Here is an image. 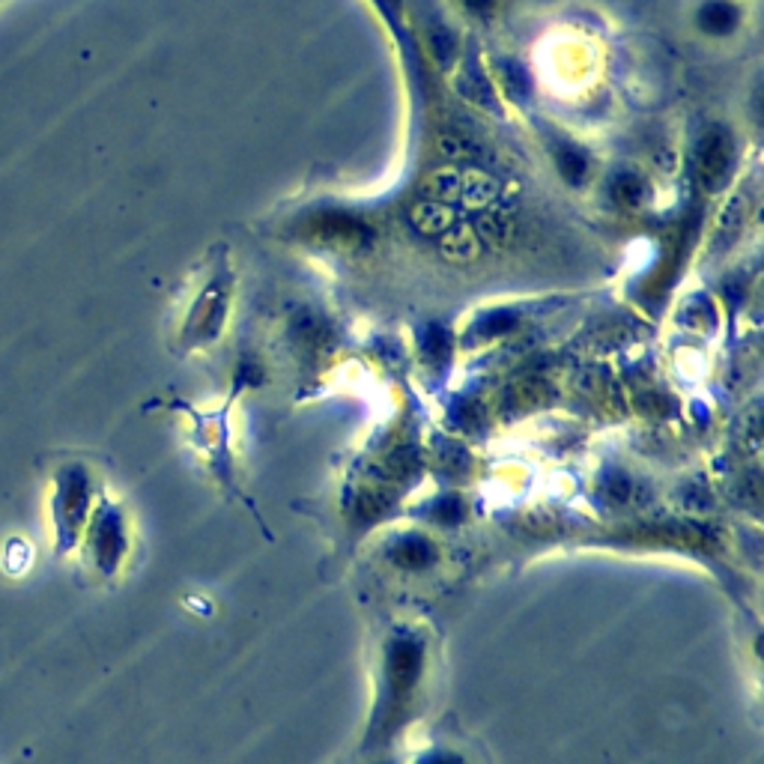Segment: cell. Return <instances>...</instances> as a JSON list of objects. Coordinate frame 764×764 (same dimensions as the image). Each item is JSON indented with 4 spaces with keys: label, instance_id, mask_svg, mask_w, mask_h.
Listing matches in <instances>:
<instances>
[{
    "label": "cell",
    "instance_id": "obj_10",
    "mask_svg": "<svg viewBox=\"0 0 764 764\" xmlns=\"http://www.w3.org/2000/svg\"><path fill=\"white\" fill-rule=\"evenodd\" d=\"M609 191H612V200H615L618 209L633 212V209H639V206L645 203V183H642L636 174H630V171L618 174V177L612 180Z\"/></svg>",
    "mask_w": 764,
    "mask_h": 764
},
{
    "label": "cell",
    "instance_id": "obj_4",
    "mask_svg": "<svg viewBox=\"0 0 764 764\" xmlns=\"http://www.w3.org/2000/svg\"><path fill=\"white\" fill-rule=\"evenodd\" d=\"M409 221L424 236H445L454 227V209L439 200H421L412 206Z\"/></svg>",
    "mask_w": 764,
    "mask_h": 764
},
{
    "label": "cell",
    "instance_id": "obj_16",
    "mask_svg": "<svg viewBox=\"0 0 764 764\" xmlns=\"http://www.w3.org/2000/svg\"><path fill=\"white\" fill-rule=\"evenodd\" d=\"M463 3H466L475 15H487V12L496 6V0H463Z\"/></svg>",
    "mask_w": 764,
    "mask_h": 764
},
{
    "label": "cell",
    "instance_id": "obj_1",
    "mask_svg": "<svg viewBox=\"0 0 764 764\" xmlns=\"http://www.w3.org/2000/svg\"><path fill=\"white\" fill-rule=\"evenodd\" d=\"M735 165V141L723 126H711L696 147V177L705 191L723 189L732 177Z\"/></svg>",
    "mask_w": 764,
    "mask_h": 764
},
{
    "label": "cell",
    "instance_id": "obj_14",
    "mask_svg": "<svg viewBox=\"0 0 764 764\" xmlns=\"http://www.w3.org/2000/svg\"><path fill=\"white\" fill-rule=\"evenodd\" d=\"M430 48H433V57L442 63V66H451V60L457 57V39L445 30V27H436L430 33Z\"/></svg>",
    "mask_w": 764,
    "mask_h": 764
},
{
    "label": "cell",
    "instance_id": "obj_3",
    "mask_svg": "<svg viewBox=\"0 0 764 764\" xmlns=\"http://www.w3.org/2000/svg\"><path fill=\"white\" fill-rule=\"evenodd\" d=\"M314 236L326 239L332 245H347V248H359V245L371 242V230L350 215H323L314 224Z\"/></svg>",
    "mask_w": 764,
    "mask_h": 764
},
{
    "label": "cell",
    "instance_id": "obj_2",
    "mask_svg": "<svg viewBox=\"0 0 764 764\" xmlns=\"http://www.w3.org/2000/svg\"><path fill=\"white\" fill-rule=\"evenodd\" d=\"M84 514H87V490H84V481L75 478V481H60V493L54 499V526H57V547L60 550H69L72 541L78 538L81 532V523H84Z\"/></svg>",
    "mask_w": 764,
    "mask_h": 764
},
{
    "label": "cell",
    "instance_id": "obj_9",
    "mask_svg": "<svg viewBox=\"0 0 764 764\" xmlns=\"http://www.w3.org/2000/svg\"><path fill=\"white\" fill-rule=\"evenodd\" d=\"M514 233V221L511 215H502V212H481L475 218V236L478 242H490V245H502L508 242Z\"/></svg>",
    "mask_w": 764,
    "mask_h": 764
},
{
    "label": "cell",
    "instance_id": "obj_7",
    "mask_svg": "<svg viewBox=\"0 0 764 764\" xmlns=\"http://www.w3.org/2000/svg\"><path fill=\"white\" fill-rule=\"evenodd\" d=\"M436 144H439V153H442L445 159H451V162H472V159L481 156V144H478L472 135L460 132V129L439 132V135H436Z\"/></svg>",
    "mask_w": 764,
    "mask_h": 764
},
{
    "label": "cell",
    "instance_id": "obj_8",
    "mask_svg": "<svg viewBox=\"0 0 764 764\" xmlns=\"http://www.w3.org/2000/svg\"><path fill=\"white\" fill-rule=\"evenodd\" d=\"M556 162H559L562 177H565L571 186L585 183V177H588V171H591V162H588L585 150H579L576 144H568V141L556 147Z\"/></svg>",
    "mask_w": 764,
    "mask_h": 764
},
{
    "label": "cell",
    "instance_id": "obj_15",
    "mask_svg": "<svg viewBox=\"0 0 764 764\" xmlns=\"http://www.w3.org/2000/svg\"><path fill=\"white\" fill-rule=\"evenodd\" d=\"M744 224V200H732L729 206H726V212H723V218H720V233H738V227Z\"/></svg>",
    "mask_w": 764,
    "mask_h": 764
},
{
    "label": "cell",
    "instance_id": "obj_6",
    "mask_svg": "<svg viewBox=\"0 0 764 764\" xmlns=\"http://www.w3.org/2000/svg\"><path fill=\"white\" fill-rule=\"evenodd\" d=\"M502 194V183L493 180L484 171H463V183H460V200H466L469 206H487Z\"/></svg>",
    "mask_w": 764,
    "mask_h": 764
},
{
    "label": "cell",
    "instance_id": "obj_11",
    "mask_svg": "<svg viewBox=\"0 0 764 764\" xmlns=\"http://www.w3.org/2000/svg\"><path fill=\"white\" fill-rule=\"evenodd\" d=\"M460 183H463V171L460 168H442V171L427 177L424 189L430 194V200L445 203V200H454V197L460 200Z\"/></svg>",
    "mask_w": 764,
    "mask_h": 764
},
{
    "label": "cell",
    "instance_id": "obj_13",
    "mask_svg": "<svg viewBox=\"0 0 764 764\" xmlns=\"http://www.w3.org/2000/svg\"><path fill=\"white\" fill-rule=\"evenodd\" d=\"M499 78L511 99H523L529 93V75L514 60H499Z\"/></svg>",
    "mask_w": 764,
    "mask_h": 764
},
{
    "label": "cell",
    "instance_id": "obj_5",
    "mask_svg": "<svg viewBox=\"0 0 764 764\" xmlns=\"http://www.w3.org/2000/svg\"><path fill=\"white\" fill-rule=\"evenodd\" d=\"M741 24V9L729 0H708L699 9V27L711 36H726Z\"/></svg>",
    "mask_w": 764,
    "mask_h": 764
},
{
    "label": "cell",
    "instance_id": "obj_12",
    "mask_svg": "<svg viewBox=\"0 0 764 764\" xmlns=\"http://www.w3.org/2000/svg\"><path fill=\"white\" fill-rule=\"evenodd\" d=\"M478 251H481V242H478L475 233H454V236L445 233V239H442V254L448 260L466 263V260H475Z\"/></svg>",
    "mask_w": 764,
    "mask_h": 764
}]
</instances>
